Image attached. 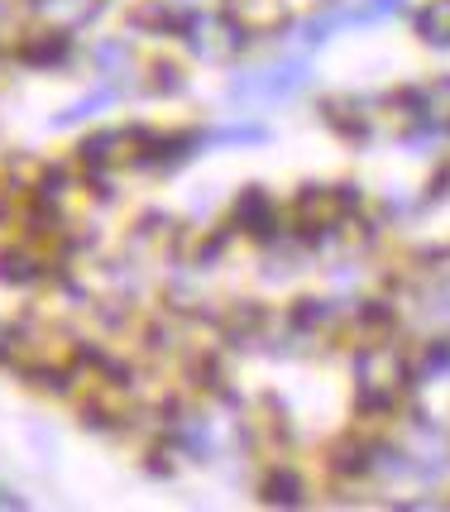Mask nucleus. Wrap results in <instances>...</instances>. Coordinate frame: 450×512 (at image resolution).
<instances>
[{"instance_id":"9d476101","label":"nucleus","mask_w":450,"mask_h":512,"mask_svg":"<svg viewBox=\"0 0 450 512\" xmlns=\"http://www.w3.org/2000/svg\"><path fill=\"white\" fill-rule=\"evenodd\" d=\"M39 273H44V268L34 264L29 254H0V278H5V283H34Z\"/></svg>"},{"instance_id":"f257e3e1","label":"nucleus","mask_w":450,"mask_h":512,"mask_svg":"<svg viewBox=\"0 0 450 512\" xmlns=\"http://www.w3.org/2000/svg\"><path fill=\"white\" fill-rule=\"evenodd\" d=\"M187 39H192V48L202 53V58H211V63H221V58H235L240 48L249 44V24H230L221 20V15H211V20H187Z\"/></svg>"},{"instance_id":"39448f33","label":"nucleus","mask_w":450,"mask_h":512,"mask_svg":"<svg viewBox=\"0 0 450 512\" xmlns=\"http://www.w3.org/2000/svg\"><path fill=\"white\" fill-rule=\"evenodd\" d=\"M417 34L436 48H450V0H431L417 10Z\"/></svg>"},{"instance_id":"9b49d317","label":"nucleus","mask_w":450,"mask_h":512,"mask_svg":"<svg viewBox=\"0 0 450 512\" xmlns=\"http://www.w3.org/2000/svg\"><path fill=\"white\" fill-rule=\"evenodd\" d=\"M360 321H364V326H388V321H393V307L374 297V302H364V307H360Z\"/></svg>"},{"instance_id":"6e6552de","label":"nucleus","mask_w":450,"mask_h":512,"mask_svg":"<svg viewBox=\"0 0 450 512\" xmlns=\"http://www.w3.org/2000/svg\"><path fill=\"white\" fill-rule=\"evenodd\" d=\"M264 498H269V503H288V508H293V503H302V479H297L293 469H273L269 479H264Z\"/></svg>"},{"instance_id":"f8f14e48","label":"nucleus","mask_w":450,"mask_h":512,"mask_svg":"<svg viewBox=\"0 0 450 512\" xmlns=\"http://www.w3.org/2000/svg\"><path fill=\"white\" fill-rule=\"evenodd\" d=\"M450 369V345L441 340V345H431L427 350V364H422V374H446Z\"/></svg>"},{"instance_id":"0eeeda50","label":"nucleus","mask_w":450,"mask_h":512,"mask_svg":"<svg viewBox=\"0 0 450 512\" xmlns=\"http://www.w3.org/2000/svg\"><path fill=\"white\" fill-rule=\"evenodd\" d=\"M374 455H379V450L364 446V441H345V446H336V455H331V469H336L340 479H355V474H364V469L374 465Z\"/></svg>"},{"instance_id":"423d86ee","label":"nucleus","mask_w":450,"mask_h":512,"mask_svg":"<svg viewBox=\"0 0 450 512\" xmlns=\"http://www.w3.org/2000/svg\"><path fill=\"white\" fill-rule=\"evenodd\" d=\"M20 58H24V63H34V67L63 63V58H68V29H58V34H39L34 44L20 48Z\"/></svg>"},{"instance_id":"7ed1b4c3","label":"nucleus","mask_w":450,"mask_h":512,"mask_svg":"<svg viewBox=\"0 0 450 512\" xmlns=\"http://www.w3.org/2000/svg\"><path fill=\"white\" fill-rule=\"evenodd\" d=\"M39 5V15L48 24H58V29H82V24L101 10V0H34Z\"/></svg>"},{"instance_id":"1a4fd4ad","label":"nucleus","mask_w":450,"mask_h":512,"mask_svg":"<svg viewBox=\"0 0 450 512\" xmlns=\"http://www.w3.org/2000/svg\"><path fill=\"white\" fill-rule=\"evenodd\" d=\"M321 321H331V302H321V297H302L293 307V326L297 331H316Z\"/></svg>"},{"instance_id":"ddd939ff","label":"nucleus","mask_w":450,"mask_h":512,"mask_svg":"<svg viewBox=\"0 0 450 512\" xmlns=\"http://www.w3.org/2000/svg\"><path fill=\"white\" fill-rule=\"evenodd\" d=\"M431 197H450V168L441 178H431Z\"/></svg>"},{"instance_id":"20e7f679","label":"nucleus","mask_w":450,"mask_h":512,"mask_svg":"<svg viewBox=\"0 0 450 512\" xmlns=\"http://www.w3.org/2000/svg\"><path fill=\"white\" fill-rule=\"evenodd\" d=\"M135 139V130H106V134H91L87 144H82V163H91V168H111L115 158L125 154L120 144H130Z\"/></svg>"},{"instance_id":"f03ea898","label":"nucleus","mask_w":450,"mask_h":512,"mask_svg":"<svg viewBox=\"0 0 450 512\" xmlns=\"http://www.w3.org/2000/svg\"><path fill=\"white\" fill-rule=\"evenodd\" d=\"M235 216L245 221L249 235H259V240H273L278 235V211H273V197L269 192H259V187H249L240 206H235Z\"/></svg>"}]
</instances>
